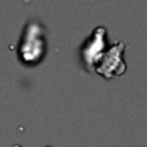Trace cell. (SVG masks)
<instances>
[{
  "label": "cell",
  "mask_w": 147,
  "mask_h": 147,
  "mask_svg": "<svg viewBox=\"0 0 147 147\" xmlns=\"http://www.w3.org/2000/svg\"><path fill=\"white\" fill-rule=\"evenodd\" d=\"M105 43H106V29L105 27H96L92 32L90 38L82 48V62L86 68L93 73L98 65L100 59L105 54Z\"/></svg>",
  "instance_id": "3"
},
{
  "label": "cell",
  "mask_w": 147,
  "mask_h": 147,
  "mask_svg": "<svg viewBox=\"0 0 147 147\" xmlns=\"http://www.w3.org/2000/svg\"><path fill=\"white\" fill-rule=\"evenodd\" d=\"M45 35L41 26L35 21H30L24 30L22 40L19 45V59L26 65H35L41 60L45 54Z\"/></svg>",
  "instance_id": "1"
},
{
  "label": "cell",
  "mask_w": 147,
  "mask_h": 147,
  "mask_svg": "<svg viewBox=\"0 0 147 147\" xmlns=\"http://www.w3.org/2000/svg\"><path fill=\"white\" fill-rule=\"evenodd\" d=\"M125 43L119 41L117 45L111 46L108 51L103 54L96 65L95 71L101 74L106 79H112L114 76H122L127 71V63L123 62V52H125Z\"/></svg>",
  "instance_id": "2"
}]
</instances>
